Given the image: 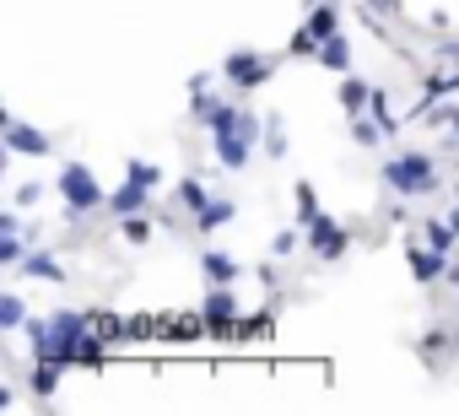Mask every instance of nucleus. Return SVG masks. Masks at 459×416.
<instances>
[{
	"label": "nucleus",
	"instance_id": "nucleus-17",
	"mask_svg": "<svg viewBox=\"0 0 459 416\" xmlns=\"http://www.w3.org/2000/svg\"><path fill=\"white\" fill-rule=\"evenodd\" d=\"M22 271H28V276H39V282H65V265H60L55 255H44V249H33V255L22 260Z\"/></svg>",
	"mask_w": 459,
	"mask_h": 416
},
{
	"label": "nucleus",
	"instance_id": "nucleus-24",
	"mask_svg": "<svg viewBox=\"0 0 459 416\" xmlns=\"http://www.w3.org/2000/svg\"><path fill=\"white\" fill-rule=\"evenodd\" d=\"M28 249H22V233H0V265H22Z\"/></svg>",
	"mask_w": 459,
	"mask_h": 416
},
{
	"label": "nucleus",
	"instance_id": "nucleus-19",
	"mask_svg": "<svg viewBox=\"0 0 459 416\" xmlns=\"http://www.w3.org/2000/svg\"><path fill=\"white\" fill-rule=\"evenodd\" d=\"M28 325V308L17 292H0V330H22Z\"/></svg>",
	"mask_w": 459,
	"mask_h": 416
},
{
	"label": "nucleus",
	"instance_id": "nucleus-15",
	"mask_svg": "<svg viewBox=\"0 0 459 416\" xmlns=\"http://www.w3.org/2000/svg\"><path fill=\"white\" fill-rule=\"evenodd\" d=\"M319 65H325V71H335V76H346V71H351V44H346L341 33H335V39H325Z\"/></svg>",
	"mask_w": 459,
	"mask_h": 416
},
{
	"label": "nucleus",
	"instance_id": "nucleus-12",
	"mask_svg": "<svg viewBox=\"0 0 459 416\" xmlns=\"http://www.w3.org/2000/svg\"><path fill=\"white\" fill-rule=\"evenodd\" d=\"M200 271H205L211 287H233V282H238V260L221 255V249H205V255H200Z\"/></svg>",
	"mask_w": 459,
	"mask_h": 416
},
{
	"label": "nucleus",
	"instance_id": "nucleus-34",
	"mask_svg": "<svg viewBox=\"0 0 459 416\" xmlns=\"http://www.w3.org/2000/svg\"><path fill=\"white\" fill-rule=\"evenodd\" d=\"M448 282H459V265H448Z\"/></svg>",
	"mask_w": 459,
	"mask_h": 416
},
{
	"label": "nucleus",
	"instance_id": "nucleus-4",
	"mask_svg": "<svg viewBox=\"0 0 459 416\" xmlns=\"http://www.w3.org/2000/svg\"><path fill=\"white\" fill-rule=\"evenodd\" d=\"M341 33V12L330 6V0H319V6H308V17H303V28L292 33V44H287V55H298V60H319V49H325V39H335Z\"/></svg>",
	"mask_w": 459,
	"mask_h": 416
},
{
	"label": "nucleus",
	"instance_id": "nucleus-26",
	"mask_svg": "<svg viewBox=\"0 0 459 416\" xmlns=\"http://www.w3.org/2000/svg\"><path fill=\"white\" fill-rule=\"evenodd\" d=\"M448 346H454V335H448V330H427V362H432V368L448 357Z\"/></svg>",
	"mask_w": 459,
	"mask_h": 416
},
{
	"label": "nucleus",
	"instance_id": "nucleus-13",
	"mask_svg": "<svg viewBox=\"0 0 459 416\" xmlns=\"http://www.w3.org/2000/svg\"><path fill=\"white\" fill-rule=\"evenodd\" d=\"M448 92H459V65H454V71H427V76H421V114H427L437 98H448Z\"/></svg>",
	"mask_w": 459,
	"mask_h": 416
},
{
	"label": "nucleus",
	"instance_id": "nucleus-20",
	"mask_svg": "<svg viewBox=\"0 0 459 416\" xmlns=\"http://www.w3.org/2000/svg\"><path fill=\"white\" fill-rule=\"evenodd\" d=\"M325 212H319V195H314V184L303 178L298 184V228H308V222H319Z\"/></svg>",
	"mask_w": 459,
	"mask_h": 416
},
{
	"label": "nucleus",
	"instance_id": "nucleus-7",
	"mask_svg": "<svg viewBox=\"0 0 459 416\" xmlns=\"http://www.w3.org/2000/svg\"><path fill=\"white\" fill-rule=\"evenodd\" d=\"M200 319H205V335L233 341L238 335V298H233V287H211L205 303H200Z\"/></svg>",
	"mask_w": 459,
	"mask_h": 416
},
{
	"label": "nucleus",
	"instance_id": "nucleus-29",
	"mask_svg": "<svg viewBox=\"0 0 459 416\" xmlns=\"http://www.w3.org/2000/svg\"><path fill=\"white\" fill-rule=\"evenodd\" d=\"M119 228H125V238H130V244H146V233H152V222H146V217H125Z\"/></svg>",
	"mask_w": 459,
	"mask_h": 416
},
{
	"label": "nucleus",
	"instance_id": "nucleus-30",
	"mask_svg": "<svg viewBox=\"0 0 459 416\" xmlns=\"http://www.w3.org/2000/svg\"><path fill=\"white\" fill-rule=\"evenodd\" d=\"M271 249H276V255H292V249H298V233H276V244H271Z\"/></svg>",
	"mask_w": 459,
	"mask_h": 416
},
{
	"label": "nucleus",
	"instance_id": "nucleus-8",
	"mask_svg": "<svg viewBox=\"0 0 459 416\" xmlns=\"http://www.w3.org/2000/svg\"><path fill=\"white\" fill-rule=\"evenodd\" d=\"M0 146H6L12 157H49V152H55V141H49L44 130L22 125L17 114H6V119H0Z\"/></svg>",
	"mask_w": 459,
	"mask_h": 416
},
{
	"label": "nucleus",
	"instance_id": "nucleus-3",
	"mask_svg": "<svg viewBox=\"0 0 459 416\" xmlns=\"http://www.w3.org/2000/svg\"><path fill=\"white\" fill-rule=\"evenodd\" d=\"M384 184L394 189V195H437V162H432V152H394V157H384Z\"/></svg>",
	"mask_w": 459,
	"mask_h": 416
},
{
	"label": "nucleus",
	"instance_id": "nucleus-22",
	"mask_svg": "<svg viewBox=\"0 0 459 416\" xmlns=\"http://www.w3.org/2000/svg\"><path fill=\"white\" fill-rule=\"evenodd\" d=\"M173 195H178V205H189V212H205V205H211V195H205L195 178H178V184H173Z\"/></svg>",
	"mask_w": 459,
	"mask_h": 416
},
{
	"label": "nucleus",
	"instance_id": "nucleus-21",
	"mask_svg": "<svg viewBox=\"0 0 459 416\" xmlns=\"http://www.w3.org/2000/svg\"><path fill=\"white\" fill-rule=\"evenodd\" d=\"M60 373H65L60 362H39V368H33V394H44V400H49V394L60 389Z\"/></svg>",
	"mask_w": 459,
	"mask_h": 416
},
{
	"label": "nucleus",
	"instance_id": "nucleus-6",
	"mask_svg": "<svg viewBox=\"0 0 459 416\" xmlns=\"http://www.w3.org/2000/svg\"><path fill=\"white\" fill-rule=\"evenodd\" d=\"M221 76L233 82L238 92H255V87H265L271 76H276V55H260V49H233L221 60Z\"/></svg>",
	"mask_w": 459,
	"mask_h": 416
},
{
	"label": "nucleus",
	"instance_id": "nucleus-5",
	"mask_svg": "<svg viewBox=\"0 0 459 416\" xmlns=\"http://www.w3.org/2000/svg\"><path fill=\"white\" fill-rule=\"evenodd\" d=\"M60 195H65V205H71V217H82V212H103V205H108V195H103V184L92 178L87 162L60 168Z\"/></svg>",
	"mask_w": 459,
	"mask_h": 416
},
{
	"label": "nucleus",
	"instance_id": "nucleus-31",
	"mask_svg": "<svg viewBox=\"0 0 459 416\" xmlns=\"http://www.w3.org/2000/svg\"><path fill=\"white\" fill-rule=\"evenodd\" d=\"M437 55H443V60H454V65H459V39H443V44H437Z\"/></svg>",
	"mask_w": 459,
	"mask_h": 416
},
{
	"label": "nucleus",
	"instance_id": "nucleus-1",
	"mask_svg": "<svg viewBox=\"0 0 459 416\" xmlns=\"http://www.w3.org/2000/svg\"><path fill=\"white\" fill-rule=\"evenodd\" d=\"M189 92H195V114H200V125L211 130V146H216V162L221 168H249V152H255V141H260V119L249 114V108H238V103H227V98H211L205 92V76H195L189 82Z\"/></svg>",
	"mask_w": 459,
	"mask_h": 416
},
{
	"label": "nucleus",
	"instance_id": "nucleus-10",
	"mask_svg": "<svg viewBox=\"0 0 459 416\" xmlns=\"http://www.w3.org/2000/svg\"><path fill=\"white\" fill-rule=\"evenodd\" d=\"M405 265H411V276H416L421 287H432V282L448 276V255H437L432 244H411V249H405Z\"/></svg>",
	"mask_w": 459,
	"mask_h": 416
},
{
	"label": "nucleus",
	"instance_id": "nucleus-28",
	"mask_svg": "<svg viewBox=\"0 0 459 416\" xmlns=\"http://www.w3.org/2000/svg\"><path fill=\"white\" fill-rule=\"evenodd\" d=\"M125 178H135V184H146V189H152V184H157L162 173H157V162H141V157H135V162L125 168Z\"/></svg>",
	"mask_w": 459,
	"mask_h": 416
},
{
	"label": "nucleus",
	"instance_id": "nucleus-14",
	"mask_svg": "<svg viewBox=\"0 0 459 416\" xmlns=\"http://www.w3.org/2000/svg\"><path fill=\"white\" fill-rule=\"evenodd\" d=\"M227 222H233V200H221V195H211L205 212H195V228H200V233H216V228H227Z\"/></svg>",
	"mask_w": 459,
	"mask_h": 416
},
{
	"label": "nucleus",
	"instance_id": "nucleus-16",
	"mask_svg": "<svg viewBox=\"0 0 459 416\" xmlns=\"http://www.w3.org/2000/svg\"><path fill=\"white\" fill-rule=\"evenodd\" d=\"M368 103H373V87H368L362 76L346 71V82H341V108H346V114H362Z\"/></svg>",
	"mask_w": 459,
	"mask_h": 416
},
{
	"label": "nucleus",
	"instance_id": "nucleus-27",
	"mask_svg": "<svg viewBox=\"0 0 459 416\" xmlns=\"http://www.w3.org/2000/svg\"><path fill=\"white\" fill-rule=\"evenodd\" d=\"M265 152H271V157L287 152V130H281V119H265Z\"/></svg>",
	"mask_w": 459,
	"mask_h": 416
},
{
	"label": "nucleus",
	"instance_id": "nucleus-11",
	"mask_svg": "<svg viewBox=\"0 0 459 416\" xmlns=\"http://www.w3.org/2000/svg\"><path fill=\"white\" fill-rule=\"evenodd\" d=\"M103 212H114L119 222H125V217H141V212H146V184L125 178V184H119V189L108 195V205H103Z\"/></svg>",
	"mask_w": 459,
	"mask_h": 416
},
{
	"label": "nucleus",
	"instance_id": "nucleus-23",
	"mask_svg": "<svg viewBox=\"0 0 459 416\" xmlns=\"http://www.w3.org/2000/svg\"><path fill=\"white\" fill-rule=\"evenodd\" d=\"M378 135H384V125H378V119L351 114V141H357V146H378Z\"/></svg>",
	"mask_w": 459,
	"mask_h": 416
},
{
	"label": "nucleus",
	"instance_id": "nucleus-32",
	"mask_svg": "<svg viewBox=\"0 0 459 416\" xmlns=\"http://www.w3.org/2000/svg\"><path fill=\"white\" fill-rule=\"evenodd\" d=\"M368 6H373L378 17H394V12H400V0H368Z\"/></svg>",
	"mask_w": 459,
	"mask_h": 416
},
{
	"label": "nucleus",
	"instance_id": "nucleus-2",
	"mask_svg": "<svg viewBox=\"0 0 459 416\" xmlns=\"http://www.w3.org/2000/svg\"><path fill=\"white\" fill-rule=\"evenodd\" d=\"M28 335H33V357H39V362L71 368V362H82V346H87V335H92V319L76 314V308H55V314L33 319Z\"/></svg>",
	"mask_w": 459,
	"mask_h": 416
},
{
	"label": "nucleus",
	"instance_id": "nucleus-25",
	"mask_svg": "<svg viewBox=\"0 0 459 416\" xmlns=\"http://www.w3.org/2000/svg\"><path fill=\"white\" fill-rule=\"evenodd\" d=\"M368 108H373V119L384 125V135H389V130H400V125H394V114H389V92H384V87H373V103H368Z\"/></svg>",
	"mask_w": 459,
	"mask_h": 416
},
{
	"label": "nucleus",
	"instance_id": "nucleus-9",
	"mask_svg": "<svg viewBox=\"0 0 459 416\" xmlns=\"http://www.w3.org/2000/svg\"><path fill=\"white\" fill-rule=\"evenodd\" d=\"M303 249H308V255H319V260H341V255L351 249V233H346L335 217H319V222H308V228H303Z\"/></svg>",
	"mask_w": 459,
	"mask_h": 416
},
{
	"label": "nucleus",
	"instance_id": "nucleus-33",
	"mask_svg": "<svg viewBox=\"0 0 459 416\" xmlns=\"http://www.w3.org/2000/svg\"><path fill=\"white\" fill-rule=\"evenodd\" d=\"M448 222H454V233H459V195H454V217H448Z\"/></svg>",
	"mask_w": 459,
	"mask_h": 416
},
{
	"label": "nucleus",
	"instance_id": "nucleus-18",
	"mask_svg": "<svg viewBox=\"0 0 459 416\" xmlns=\"http://www.w3.org/2000/svg\"><path fill=\"white\" fill-rule=\"evenodd\" d=\"M421 238H427V244H432L437 255H448V249L459 244V233H454V222H437V217H427V222H421Z\"/></svg>",
	"mask_w": 459,
	"mask_h": 416
}]
</instances>
